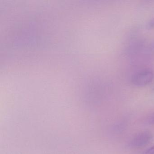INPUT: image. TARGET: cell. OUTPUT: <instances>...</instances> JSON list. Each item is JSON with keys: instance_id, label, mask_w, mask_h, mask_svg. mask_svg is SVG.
I'll use <instances>...</instances> for the list:
<instances>
[{"instance_id": "obj_1", "label": "cell", "mask_w": 154, "mask_h": 154, "mask_svg": "<svg viewBox=\"0 0 154 154\" xmlns=\"http://www.w3.org/2000/svg\"><path fill=\"white\" fill-rule=\"evenodd\" d=\"M154 78V73L152 71L144 70L133 75L131 79V82L135 86L141 87L149 84Z\"/></svg>"}, {"instance_id": "obj_2", "label": "cell", "mask_w": 154, "mask_h": 154, "mask_svg": "<svg viewBox=\"0 0 154 154\" xmlns=\"http://www.w3.org/2000/svg\"><path fill=\"white\" fill-rule=\"evenodd\" d=\"M153 135L149 131H142L132 138L130 141L131 146L136 148L143 147L151 141Z\"/></svg>"}, {"instance_id": "obj_3", "label": "cell", "mask_w": 154, "mask_h": 154, "mask_svg": "<svg viewBox=\"0 0 154 154\" xmlns=\"http://www.w3.org/2000/svg\"><path fill=\"white\" fill-rule=\"evenodd\" d=\"M145 154H154V146L147 149Z\"/></svg>"}, {"instance_id": "obj_4", "label": "cell", "mask_w": 154, "mask_h": 154, "mask_svg": "<svg viewBox=\"0 0 154 154\" xmlns=\"http://www.w3.org/2000/svg\"><path fill=\"white\" fill-rule=\"evenodd\" d=\"M148 27L150 29H154V18L149 22Z\"/></svg>"}, {"instance_id": "obj_5", "label": "cell", "mask_w": 154, "mask_h": 154, "mask_svg": "<svg viewBox=\"0 0 154 154\" xmlns=\"http://www.w3.org/2000/svg\"><path fill=\"white\" fill-rule=\"evenodd\" d=\"M148 122L150 124H154V113L152 114L149 118Z\"/></svg>"}]
</instances>
